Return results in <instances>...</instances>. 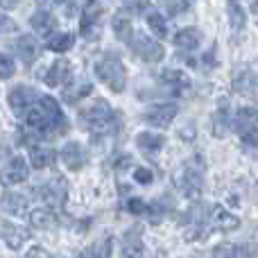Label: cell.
<instances>
[{
  "mask_svg": "<svg viewBox=\"0 0 258 258\" xmlns=\"http://www.w3.org/2000/svg\"><path fill=\"white\" fill-rule=\"evenodd\" d=\"M80 120L84 122L82 127H86L93 136L116 132V113L111 111L107 100H98L91 107H84L80 111Z\"/></svg>",
  "mask_w": 258,
  "mask_h": 258,
  "instance_id": "6da1fadb",
  "label": "cell"
},
{
  "mask_svg": "<svg viewBox=\"0 0 258 258\" xmlns=\"http://www.w3.org/2000/svg\"><path fill=\"white\" fill-rule=\"evenodd\" d=\"M95 75L104 86L113 91V93H122L127 86V71L122 66L120 59L116 57H104L95 63Z\"/></svg>",
  "mask_w": 258,
  "mask_h": 258,
  "instance_id": "7a4b0ae2",
  "label": "cell"
},
{
  "mask_svg": "<svg viewBox=\"0 0 258 258\" xmlns=\"http://www.w3.org/2000/svg\"><path fill=\"white\" fill-rule=\"evenodd\" d=\"M204 170H206V163L200 154L186 161V165H183V170H181V177H179V190H181L186 197H190V200H197V197H200L202 183H204L202 181Z\"/></svg>",
  "mask_w": 258,
  "mask_h": 258,
  "instance_id": "3957f363",
  "label": "cell"
},
{
  "mask_svg": "<svg viewBox=\"0 0 258 258\" xmlns=\"http://www.w3.org/2000/svg\"><path fill=\"white\" fill-rule=\"evenodd\" d=\"M236 132L240 134L245 145H254L258 147V109H240L236 113Z\"/></svg>",
  "mask_w": 258,
  "mask_h": 258,
  "instance_id": "277c9868",
  "label": "cell"
},
{
  "mask_svg": "<svg viewBox=\"0 0 258 258\" xmlns=\"http://www.w3.org/2000/svg\"><path fill=\"white\" fill-rule=\"evenodd\" d=\"M129 45H132V50L143 59V61L154 63V61H161V59H163V45H161L156 39H152V36L143 34L141 30L134 32Z\"/></svg>",
  "mask_w": 258,
  "mask_h": 258,
  "instance_id": "5b68a950",
  "label": "cell"
},
{
  "mask_svg": "<svg viewBox=\"0 0 258 258\" xmlns=\"http://www.w3.org/2000/svg\"><path fill=\"white\" fill-rule=\"evenodd\" d=\"M36 100H39L36 91L27 89V86H16V89H12L9 95H7V102H9V107H12V111L16 113V116L27 113L32 107H34Z\"/></svg>",
  "mask_w": 258,
  "mask_h": 258,
  "instance_id": "8992f818",
  "label": "cell"
},
{
  "mask_svg": "<svg viewBox=\"0 0 258 258\" xmlns=\"http://www.w3.org/2000/svg\"><path fill=\"white\" fill-rule=\"evenodd\" d=\"M206 227L218 229V231H236V229L240 227V220H238V215L229 213L224 206L218 204L209 211V215H206Z\"/></svg>",
  "mask_w": 258,
  "mask_h": 258,
  "instance_id": "52a82bcc",
  "label": "cell"
},
{
  "mask_svg": "<svg viewBox=\"0 0 258 258\" xmlns=\"http://www.w3.org/2000/svg\"><path fill=\"white\" fill-rule=\"evenodd\" d=\"M100 21H102V5H100V3H89L84 7L82 23H80L82 36H84V39H95V36H98Z\"/></svg>",
  "mask_w": 258,
  "mask_h": 258,
  "instance_id": "ba28073f",
  "label": "cell"
},
{
  "mask_svg": "<svg viewBox=\"0 0 258 258\" xmlns=\"http://www.w3.org/2000/svg\"><path fill=\"white\" fill-rule=\"evenodd\" d=\"M27 174H30V165H27V161L21 159V156H14V159L9 161L7 168L3 170L0 179H3L5 186H12V183H23L27 179Z\"/></svg>",
  "mask_w": 258,
  "mask_h": 258,
  "instance_id": "9c48e42d",
  "label": "cell"
},
{
  "mask_svg": "<svg viewBox=\"0 0 258 258\" xmlns=\"http://www.w3.org/2000/svg\"><path fill=\"white\" fill-rule=\"evenodd\" d=\"M41 80H43L48 86H66L68 82H71V61L57 59V61L48 68V73L41 75Z\"/></svg>",
  "mask_w": 258,
  "mask_h": 258,
  "instance_id": "30bf717a",
  "label": "cell"
},
{
  "mask_svg": "<svg viewBox=\"0 0 258 258\" xmlns=\"http://www.w3.org/2000/svg\"><path fill=\"white\" fill-rule=\"evenodd\" d=\"M30 27L39 36H45V39H48V34H52L54 27H57V21H54V16L45 9V5H39V9L30 16Z\"/></svg>",
  "mask_w": 258,
  "mask_h": 258,
  "instance_id": "8fae6325",
  "label": "cell"
},
{
  "mask_svg": "<svg viewBox=\"0 0 258 258\" xmlns=\"http://www.w3.org/2000/svg\"><path fill=\"white\" fill-rule=\"evenodd\" d=\"M61 161L68 170L77 172V170H82L86 163V152L82 150V145L77 141H68L66 145L61 147Z\"/></svg>",
  "mask_w": 258,
  "mask_h": 258,
  "instance_id": "7c38bea8",
  "label": "cell"
},
{
  "mask_svg": "<svg viewBox=\"0 0 258 258\" xmlns=\"http://www.w3.org/2000/svg\"><path fill=\"white\" fill-rule=\"evenodd\" d=\"M174 116H177V107H174V104H156V107H152L150 111L145 113V122L147 125L165 129V127H170Z\"/></svg>",
  "mask_w": 258,
  "mask_h": 258,
  "instance_id": "4fadbf2b",
  "label": "cell"
},
{
  "mask_svg": "<svg viewBox=\"0 0 258 258\" xmlns=\"http://www.w3.org/2000/svg\"><path fill=\"white\" fill-rule=\"evenodd\" d=\"M0 238L7 242V247H12V249H21V245L30 238V231L23 229V227H18V224L7 222V220H0Z\"/></svg>",
  "mask_w": 258,
  "mask_h": 258,
  "instance_id": "5bb4252c",
  "label": "cell"
},
{
  "mask_svg": "<svg viewBox=\"0 0 258 258\" xmlns=\"http://www.w3.org/2000/svg\"><path fill=\"white\" fill-rule=\"evenodd\" d=\"M0 206H3L5 213H12L16 218H25L27 209H30V202H27V197L18 195V192H5L3 200H0Z\"/></svg>",
  "mask_w": 258,
  "mask_h": 258,
  "instance_id": "9a60e30c",
  "label": "cell"
},
{
  "mask_svg": "<svg viewBox=\"0 0 258 258\" xmlns=\"http://www.w3.org/2000/svg\"><path fill=\"white\" fill-rule=\"evenodd\" d=\"M213 134L218 138H224L229 134V127H231V109H229V104H227V100H222L220 102V107L215 109V113H213Z\"/></svg>",
  "mask_w": 258,
  "mask_h": 258,
  "instance_id": "2e32d148",
  "label": "cell"
},
{
  "mask_svg": "<svg viewBox=\"0 0 258 258\" xmlns=\"http://www.w3.org/2000/svg\"><path fill=\"white\" fill-rule=\"evenodd\" d=\"M172 43L181 50H195L202 43V32L197 27H183V30H179L174 34Z\"/></svg>",
  "mask_w": 258,
  "mask_h": 258,
  "instance_id": "e0dca14e",
  "label": "cell"
},
{
  "mask_svg": "<svg viewBox=\"0 0 258 258\" xmlns=\"http://www.w3.org/2000/svg\"><path fill=\"white\" fill-rule=\"evenodd\" d=\"M143 251H145V247H143L141 233L136 229L127 231L125 238H122V258H143Z\"/></svg>",
  "mask_w": 258,
  "mask_h": 258,
  "instance_id": "ac0fdd59",
  "label": "cell"
},
{
  "mask_svg": "<svg viewBox=\"0 0 258 258\" xmlns=\"http://www.w3.org/2000/svg\"><path fill=\"white\" fill-rule=\"evenodd\" d=\"M16 52H18V57L23 59V63L30 66V63H34L36 57H39V43H36L30 34H25L16 41Z\"/></svg>",
  "mask_w": 258,
  "mask_h": 258,
  "instance_id": "d6986e66",
  "label": "cell"
},
{
  "mask_svg": "<svg viewBox=\"0 0 258 258\" xmlns=\"http://www.w3.org/2000/svg\"><path fill=\"white\" fill-rule=\"evenodd\" d=\"M233 89L240 95H247V98H258V80L251 73H240L233 80Z\"/></svg>",
  "mask_w": 258,
  "mask_h": 258,
  "instance_id": "ffe728a7",
  "label": "cell"
},
{
  "mask_svg": "<svg viewBox=\"0 0 258 258\" xmlns=\"http://www.w3.org/2000/svg\"><path fill=\"white\" fill-rule=\"evenodd\" d=\"M163 143H165V138L159 136V134H154V132H141L136 136V145L141 147L145 154H154V152H159L161 147H163Z\"/></svg>",
  "mask_w": 258,
  "mask_h": 258,
  "instance_id": "44dd1931",
  "label": "cell"
},
{
  "mask_svg": "<svg viewBox=\"0 0 258 258\" xmlns=\"http://www.w3.org/2000/svg\"><path fill=\"white\" fill-rule=\"evenodd\" d=\"M54 154L50 147H41V145H32L30 147V165L36 170H43L52 163Z\"/></svg>",
  "mask_w": 258,
  "mask_h": 258,
  "instance_id": "7402d4cb",
  "label": "cell"
},
{
  "mask_svg": "<svg viewBox=\"0 0 258 258\" xmlns=\"http://www.w3.org/2000/svg\"><path fill=\"white\" fill-rule=\"evenodd\" d=\"M161 77H163V82H165V84H170L174 91H179V93H181V91H186V89H190V77H188L183 71H174V68H165V71H163V75H161Z\"/></svg>",
  "mask_w": 258,
  "mask_h": 258,
  "instance_id": "603a6c76",
  "label": "cell"
},
{
  "mask_svg": "<svg viewBox=\"0 0 258 258\" xmlns=\"http://www.w3.org/2000/svg\"><path fill=\"white\" fill-rule=\"evenodd\" d=\"M41 192H43L45 202H50L52 206H59L61 204V200L66 197V186H63L59 179H52L50 183H45V186L41 188Z\"/></svg>",
  "mask_w": 258,
  "mask_h": 258,
  "instance_id": "cb8c5ba5",
  "label": "cell"
},
{
  "mask_svg": "<svg viewBox=\"0 0 258 258\" xmlns=\"http://www.w3.org/2000/svg\"><path fill=\"white\" fill-rule=\"evenodd\" d=\"M113 32H116V36L122 41V43H129L136 30H134L132 21H129L125 14H118V16H113Z\"/></svg>",
  "mask_w": 258,
  "mask_h": 258,
  "instance_id": "d4e9b609",
  "label": "cell"
},
{
  "mask_svg": "<svg viewBox=\"0 0 258 258\" xmlns=\"http://www.w3.org/2000/svg\"><path fill=\"white\" fill-rule=\"evenodd\" d=\"M73 45H75V34H71V32L52 34L48 39V48L52 50V52H66V50H71Z\"/></svg>",
  "mask_w": 258,
  "mask_h": 258,
  "instance_id": "484cf974",
  "label": "cell"
},
{
  "mask_svg": "<svg viewBox=\"0 0 258 258\" xmlns=\"http://www.w3.org/2000/svg\"><path fill=\"white\" fill-rule=\"evenodd\" d=\"M27 218H30V224L34 229H48V227H52V222H54V215L50 213L48 209H34Z\"/></svg>",
  "mask_w": 258,
  "mask_h": 258,
  "instance_id": "4316f807",
  "label": "cell"
},
{
  "mask_svg": "<svg viewBox=\"0 0 258 258\" xmlns=\"http://www.w3.org/2000/svg\"><path fill=\"white\" fill-rule=\"evenodd\" d=\"M111 245H113V238H104L102 242L89 247L82 258H109V256H111Z\"/></svg>",
  "mask_w": 258,
  "mask_h": 258,
  "instance_id": "83f0119b",
  "label": "cell"
},
{
  "mask_svg": "<svg viewBox=\"0 0 258 258\" xmlns=\"http://www.w3.org/2000/svg\"><path fill=\"white\" fill-rule=\"evenodd\" d=\"M229 23H231L233 32H240L242 27H245L247 16H245V9L238 3H229Z\"/></svg>",
  "mask_w": 258,
  "mask_h": 258,
  "instance_id": "f1b7e54d",
  "label": "cell"
},
{
  "mask_svg": "<svg viewBox=\"0 0 258 258\" xmlns=\"http://www.w3.org/2000/svg\"><path fill=\"white\" fill-rule=\"evenodd\" d=\"M91 93V84L89 82H84V84H77V86H68V89H63V100L71 104H77L80 102V98H84V95Z\"/></svg>",
  "mask_w": 258,
  "mask_h": 258,
  "instance_id": "f546056e",
  "label": "cell"
},
{
  "mask_svg": "<svg viewBox=\"0 0 258 258\" xmlns=\"http://www.w3.org/2000/svg\"><path fill=\"white\" fill-rule=\"evenodd\" d=\"M147 25H150V30L154 32L159 39H165V36H168V23H165V18L161 16V14L152 12L150 16H147Z\"/></svg>",
  "mask_w": 258,
  "mask_h": 258,
  "instance_id": "4dcf8cb0",
  "label": "cell"
},
{
  "mask_svg": "<svg viewBox=\"0 0 258 258\" xmlns=\"http://www.w3.org/2000/svg\"><path fill=\"white\" fill-rule=\"evenodd\" d=\"M14 73H16L14 71V59L9 54L0 52V80H9Z\"/></svg>",
  "mask_w": 258,
  "mask_h": 258,
  "instance_id": "1f68e13d",
  "label": "cell"
},
{
  "mask_svg": "<svg viewBox=\"0 0 258 258\" xmlns=\"http://www.w3.org/2000/svg\"><path fill=\"white\" fill-rule=\"evenodd\" d=\"M125 206H127V211L132 215H147V213H150V206H147L143 200H138V197H132V200H127Z\"/></svg>",
  "mask_w": 258,
  "mask_h": 258,
  "instance_id": "d6a6232c",
  "label": "cell"
},
{
  "mask_svg": "<svg viewBox=\"0 0 258 258\" xmlns=\"http://www.w3.org/2000/svg\"><path fill=\"white\" fill-rule=\"evenodd\" d=\"M134 179H136L138 183H143V186H150L152 179H154V174H152L147 168H136L134 170Z\"/></svg>",
  "mask_w": 258,
  "mask_h": 258,
  "instance_id": "836d02e7",
  "label": "cell"
},
{
  "mask_svg": "<svg viewBox=\"0 0 258 258\" xmlns=\"http://www.w3.org/2000/svg\"><path fill=\"white\" fill-rule=\"evenodd\" d=\"M7 32H16V23L7 14H0V36L7 34Z\"/></svg>",
  "mask_w": 258,
  "mask_h": 258,
  "instance_id": "e575fe53",
  "label": "cell"
},
{
  "mask_svg": "<svg viewBox=\"0 0 258 258\" xmlns=\"http://www.w3.org/2000/svg\"><path fill=\"white\" fill-rule=\"evenodd\" d=\"M188 7H190L188 3H165V9H168L172 16H174V14H179V12H186Z\"/></svg>",
  "mask_w": 258,
  "mask_h": 258,
  "instance_id": "d590c367",
  "label": "cell"
},
{
  "mask_svg": "<svg viewBox=\"0 0 258 258\" xmlns=\"http://www.w3.org/2000/svg\"><path fill=\"white\" fill-rule=\"evenodd\" d=\"M27 258H50V256L45 254V251L41 249V247H36V249H32L30 254H27Z\"/></svg>",
  "mask_w": 258,
  "mask_h": 258,
  "instance_id": "8d00e7d4",
  "label": "cell"
},
{
  "mask_svg": "<svg viewBox=\"0 0 258 258\" xmlns=\"http://www.w3.org/2000/svg\"><path fill=\"white\" fill-rule=\"evenodd\" d=\"M181 136L186 138V141H188V138H195V125H190V122H188V127L181 132Z\"/></svg>",
  "mask_w": 258,
  "mask_h": 258,
  "instance_id": "74e56055",
  "label": "cell"
},
{
  "mask_svg": "<svg viewBox=\"0 0 258 258\" xmlns=\"http://www.w3.org/2000/svg\"><path fill=\"white\" fill-rule=\"evenodd\" d=\"M251 9H254V12L258 14V3H254V5H251Z\"/></svg>",
  "mask_w": 258,
  "mask_h": 258,
  "instance_id": "f35d334b",
  "label": "cell"
}]
</instances>
